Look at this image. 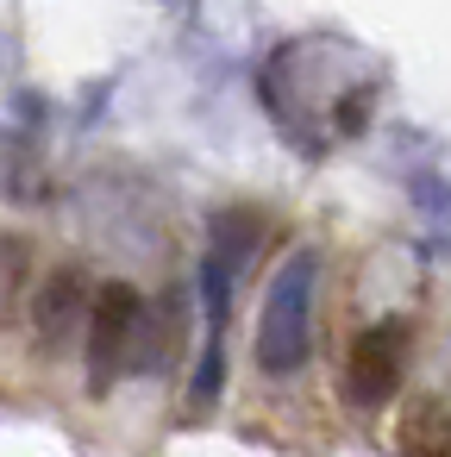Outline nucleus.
I'll use <instances>...</instances> for the list:
<instances>
[{
  "label": "nucleus",
  "mask_w": 451,
  "mask_h": 457,
  "mask_svg": "<svg viewBox=\"0 0 451 457\" xmlns=\"http://www.w3.org/2000/svg\"><path fill=\"white\" fill-rule=\"evenodd\" d=\"M313 282H320V257L313 251H295L270 295H263V320H257V363L270 376H288L307 363V313H313Z\"/></svg>",
  "instance_id": "f257e3e1"
},
{
  "label": "nucleus",
  "mask_w": 451,
  "mask_h": 457,
  "mask_svg": "<svg viewBox=\"0 0 451 457\" xmlns=\"http://www.w3.org/2000/svg\"><path fill=\"white\" fill-rule=\"evenodd\" d=\"M145 332V295L132 282H101L88 301V395H113V382L138 363Z\"/></svg>",
  "instance_id": "f03ea898"
},
{
  "label": "nucleus",
  "mask_w": 451,
  "mask_h": 457,
  "mask_svg": "<svg viewBox=\"0 0 451 457\" xmlns=\"http://www.w3.org/2000/svg\"><path fill=\"white\" fill-rule=\"evenodd\" d=\"M407 351H413V326L407 320L388 313V320L363 326L351 338V357H345V401L363 407V413L388 407L395 388H401V376H407Z\"/></svg>",
  "instance_id": "7ed1b4c3"
},
{
  "label": "nucleus",
  "mask_w": 451,
  "mask_h": 457,
  "mask_svg": "<svg viewBox=\"0 0 451 457\" xmlns=\"http://www.w3.org/2000/svg\"><path fill=\"white\" fill-rule=\"evenodd\" d=\"M88 301H95V288H88V276L76 263H63V270L45 276V288L32 301V332H38V351L45 357H63L70 332L88 326Z\"/></svg>",
  "instance_id": "20e7f679"
},
{
  "label": "nucleus",
  "mask_w": 451,
  "mask_h": 457,
  "mask_svg": "<svg viewBox=\"0 0 451 457\" xmlns=\"http://www.w3.org/2000/svg\"><path fill=\"white\" fill-rule=\"evenodd\" d=\"M251 245H257V220L245 213H220L213 220V257L232 270V263H251Z\"/></svg>",
  "instance_id": "39448f33"
},
{
  "label": "nucleus",
  "mask_w": 451,
  "mask_h": 457,
  "mask_svg": "<svg viewBox=\"0 0 451 457\" xmlns=\"http://www.w3.org/2000/svg\"><path fill=\"white\" fill-rule=\"evenodd\" d=\"M413 457H420V451H413Z\"/></svg>",
  "instance_id": "423d86ee"
}]
</instances>
